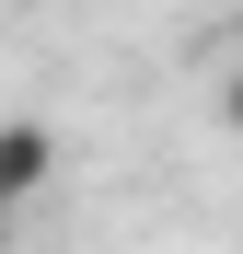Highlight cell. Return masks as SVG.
Returning a JSON list of instances; mask_svg holds the SVG:
<instances>
[{"label": "cell", "instance_id": "1", "mask_svg": "<svg viewBox=\"0 0 243 254\" xmlns=\"http://www.w3.org/2000/svg\"><path fill=\"white\" fill-rule=\"evenodd\" d=\"M47 185H58V127L0 116V220H12V208H35Z\"/></svg>", "mask_w": 243, "mask_h": 254}, {"label": "cell", "instance_id": "2", "mask_svg": "<svg viewBox=\"0 0 243 254\" xmlns=\"http://www.w3.org/2000/svg\"><path fill=\"white\" fill-rule=\"evenodd\" d=\"M220 116H232V127H243V58H232V81H220Z\"/></svg>", "mask_w": 243, "mask_h": 254}]
</instances>
